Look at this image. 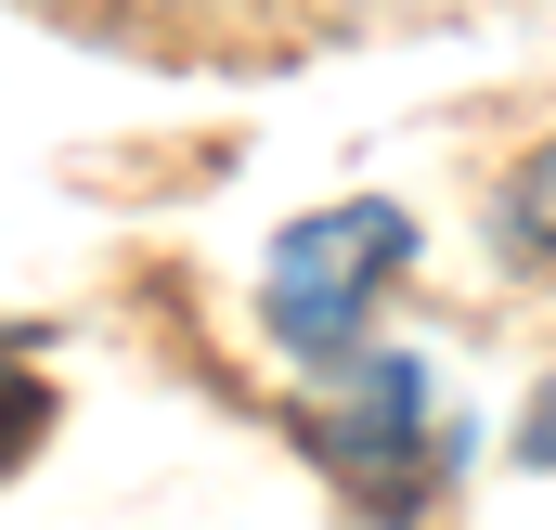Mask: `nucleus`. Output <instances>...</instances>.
Listing matches in <instances>:
<instances>
[{"instance_id": "obj_4", "label": "nucleus", "mask_w": 556, "mask_h": 530, "mask_svg": "<svg viewBox=\"0 0 556 530\" xmlns=\"http://www.w3.org/2000/svg\"><path fill=\"white\" fill-rule=\"evenodd\" d=\"M518 453H531V466H556V389L531 401V440H518Z\"/></svg>"}, {"instance_id": "obj_3", "label": "nucleus", "mask_w": 556, "mask_h": 530, "mask_svg": "<svg viewBox=\"0 0 556 530\" xmlns=\"http://www.w3.org/2000/svg\"><path fill=\"white\" fill-rule=\"evenodd\" d=\"M39 427H52V389H39V376H0V466H26Z\"/></svg>"}, {"instance_id": "obj_1", "label": "nucleus", "mask_w": 556, "mask_h": 530, "mask_svg": "<svg viewBox=\"0 0 556 530\" xmlns=\"http://www.w3.org/2000/svg\"><path fill=\"white\" fill-rule=\"evenodd\" d=\"M402 260H415V220H402L389 194L311 207V220H285L260 311H273V337H285V350H350V337H363V311H376V285H389Z\"/></svg>"}, {"instance_id": "obj_2", "label": "nucleus", "mask_w": 556, "mask_h": 530, "mask_svg": "<svg viewBox=\"0 0 556 530\" xmlns=\"http://www.w3.org/2000/svg\"><path fill=\"white\" fill-rule=\"evenodd\" d=\"M505 247L518 260H556V142L518 168V194H505Z\"/></svg>"}]
</instances>
